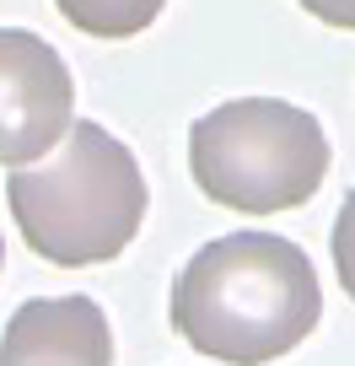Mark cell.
<instances>
[{"mask_svg": "<svg viewBox=\"0 0 355 366\" xmlns=\"http://www.w3.org/2000/svg\"><path fill=\"white\" fill-rule=\"evenodd\" d=\"M307 16H318L323 27H344V33H355V0H296Z\"/></svg>", "mask_w": 355, "mask_h": 366, "instance_id": "ba28073f", "label": "cell"}, {"mask_svg": "<svg viewBox=\"0 0 355 366\" xmlns=\"http://www.w3.org/2000/svg\"><path fill=\"white\" fill-rule=\"evenodd\" d=\"M172 329L221 366H269L312 340L323 291L312 259L275 232H231L194 253L172 280Z\"/></svg>", "mask_w": 355, "mask_h": 366, "instance_id": "6da1fadb", "label": "cell"}, {"mask_svg": "<svg viewBox=\"0 0 355 366\" xmlns=\"http://www.w3.org/2000/svg\"><path fill=\"white\" fill-rule=\"evenodd\" d=\"M329 253H334V274H339L344 297L355 302V194H344L339 216H334V232H329Z\"/></svg>", "mask_w": 355, "mask_h": 366, "instance_id": "52a82bcc", "label": "cell"}, {"mask_svg": "<svg viewBox=\"0 0 355 366\" xmlns=\"http://www.w3.org/2000/svg\"><path fill=\"white\" fill-rule=\"evenodd\" d=\"M0 366H114V329L92 297H33L6 318Z\"/></svg>", "mask_w": 355, "mask_h": 366, "instance_id": "5b68a950", "label": "cell"}, {"mask_svg": "<svg viewBox=\"0 0 355 366\" xmlns=\"http://www.w3.org/2000/svg\"><path fill=\"white\" fill-rule=\"evenodd\" d=\"M189 172L210 205L242 216L301 210L329 178V135L318 114L286 97H231L194 119Z\"/></svg>", "mask_w": 355, "mask_h": 366, "instance_id": "3957f363", "label": "cell"}, {"mask_svg": "<svg viewBox=\"0 0 355 366\" xmlns=\"http://www.w3.org/2000/svg\"><path fill=\"white\" fill-rule=\"evenodd\" d=\"M0 264H6V237H0Z\"/></svg>", "mask_w": 355, "mask_h": 366, "instance_id": "9c48e42d", "label": "cell"}, {"mask_svg": "<svg viewBox=\"0 0 355 366\" xmlns=\"http://www.w3.org/2000/svg\"><path fill=\"white\" fill-rule=\"evenodd\" d=\"M6 205L38 259L59 269H92L140 237L151 194L135 151L97 119H76L49 157L11 167Z\"/></svg>", "mask_w": 355, "mask_h": 366, "instance_id": "7a4b0ae2", "label": "cell"}, {"mask_svg": "<svg viewBox=\"0 0 355 366\" xmlns=\"http://www.w3.org/2000/svg\"><path fill=\"white\" fill-rule=\"evenodd\" d=\"M76 124V81L49 38L0 27V167L49 157Z\"/></svg>", "mask_w": 355, "mask_h": 366, "instance_id": "277c9868", "label": "cell"}, {"mask_svg": "<svg viewBox=\"0 0 355 366\" xmlns=\"http://www.w3.org/2000/svg\"><path fill=\"white\" fill-rule=\"evenodd\" d=\"M54 6H59V16H65L76 33L119 44V38L146 33V27L161 16L167 0H54Z\"/></svg>", "mask_w": 355, "mask_h": 366, "instance_id": "8992f818", "label": "cell"}]
</instances>
